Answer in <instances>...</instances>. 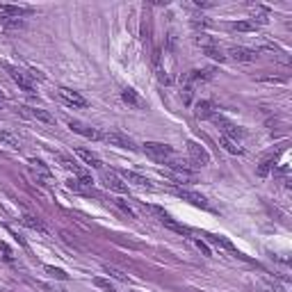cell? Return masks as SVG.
Here are the masks:
<instances>
[{
  "instance_id": "603a6c76",
  "label": "cell",
  "mask_w": 292,
  "mask_h": 292,
  "mask_svg": "<svg viewBox=\"0 0 292 292\" xmlns=\"http://www.w3.org/2000/svg\"><path fill=\"white\" fill-rule=\"evenodd\" d=\"M231 30H235V32H256L258 25H256L253 21H235V23H231Z\"/></svg>"
},
{
  "instance_id": "7402d4cb",
  "label": "cell",
  "mask_w": 292,
  "mask_h": 292,
  "mask_svg": "<svg viewBox=\"0 0 292 292\" xmlns=\"http://www.w3.org/2000/svg\"><path fill=\"white\" fill-rule=\"evenodd\" d=\"M21 224L27 228H32V231H39V233H46V226L39 222V219H34L32 214H23L21 217Z\"/></svg>"
},
{
  "instance_id": "8992f818",
  "label": "cell",
  "mask_w": 292,
  "mask_h": 292,
  "mask_svg": "<svg viewBox=\"0 0 292 292\" xmlns=\"http://www.w3.org/2000/svg\"><path fill=\"white\" fill-rule=\"evenodd\" d=\"M187 155L194 167H205L210 162V153L199 144V141H187Z\"/></svg>"
},
{
  "instance_id": "4fadbf2b",
  "label": "cell",
  "mask_w": 292,
  "mask_h": 292,
  "mask_svg": "<svg viewBox=\"0 0 292 292\" xmlns=\"http://www.w3.org/2000/svg\"><path fill=\"white\" fill-rule=\"evenodd\" d=\"M231 57L235 62H256L258 59V50L253 48H246V46H231Z\"/></svg>"
},
{
  "instance_id": "5b68a950",
  "label": "cell",
  "mask_w": 292,
  "mask_h": 292,
  "mask_svg": "<svg viewBox=\"0 0 292 292\" xmlns=\"http://www.w3.org/2000/svg\"><path fill=\"white\" fill-rule=\"evenodd\" d=\"M103 139L107 141L110 146H119V149H128V151H137V144L132 137H128L126 132H119V130H110L103 132Z\"/></svg>"
},
{
  "instance_id": "2e32d148",
  "label": "cell",
  "mask_w": 292,
  "mask_h": 292,
  "mask_svg": "<svg viewBox=\"0 0 292 292\" xmlns=\"http://www.w3.org/2000/svg\"><path fill=\"white\" fill-rule=\"evenodd\" d=\"M121 100H123V103H128L130 107H144V105H146L144 98H141V96L137 94L132 87H126V89L121 91Z\"/></svg>"
},
{
  "instance_id": "30bf717a",
  "label": "cell",
  "mask_w": 292,
  "mask_h": 292,
  "mask_svg": "<svg viewBox=\"0 0 292 292\" xmlns=\"http://www.w3.org/2000/svg\"><path fill=\"white\" fill-rule=\"evenodd\" d=\"M34 12L32 7H27V5H0V16L5 18H23V16H30V14Z\"/></svg>"
},
{
  "instance_id": "ba28073f",
  "label": "cell",
  "mask_w": 292,
  "mask_h": 292,
  "mask_svg": "<svg viewBox=\"0 0 292 292\" xmlns=\"http://www.w3.org/2000/svg\"><path fill=\"white\" fill-rule=\"evenodd\" d=\"M100 178H103V185L107 187V190L117 192V194H128V185L123 182V178H119L114 171H103Z\"/></svg>"
},
{
  "instance_id": "9c48e42d",
  "label": "cell",
  "mask_w": 292,
  "mask_h": 292,
  "mask_svg": "<svg viewBox=\"0 0 292 292\" xmlns=\"http://www.w3.org/2000/svg\"><path fill=\"white\" fill-rule=\"evenodd\" d=\"M68 128H71L73 132H78L80 137H85V139H103V132L98 130V128H91V126H87V123H82V121H68Z\"/></svg>"
},
{
  "instance_id": "f1b7e54d",
  "label": "cell",
  "mask_w": 292,
  "mask_h": 292,
  "mask_svg": "<svg viewBox=\"0 0 292 292\" xmlns=\"http://www.w3.org/2000/svg\"><path fill=\"white\" fill-rule=\"evenodd\" d=\"M30 164H32V169H34V171H39L44 178H50V169L46 167L41 160H30Z\"/></svg>"
},
{
  "instance_id": "ffe728a7",
  "label": "cell",
  "mask_w": 292,
  "mask_h": 292,
  "mask_svg": "<svg viewBox=\"0 0 292 292\" xmlns=\"http://www.w3.org/2000/svg\"><path fill=\"white\" fill-rule=\"evenodd\" d=\"M123 180L135 182V185H139V187H151L149 178L141 176V173H137V171H123Z\"/></svg>"
},
{
  "instance_id": "83f0119b",
  "label": "cell",
  "mask_w": 292,
  "mask_h": 292,
  "mask_svg": "<svg viewBox=\"0 0 292 292\" xmlns=\"http://www.w3.org/2000/svg\"><path fill=\"white\" fill-rule=\"evenodd\" d=\"M208 240L214 242V244H219V246H224V249H228V251H235V246H233L224 235H208Z\"/></svg>"
},
{
  "instance_id": "f546056e",
  "label": "cell",
  "mask_w": 292,
  "mask_h": 292,
  "mask_svg": "<svg viewBox=\"0 0 292 292\" xmlns=\"http://www.w3.org/2000/svg\"><path fill=\"white\" fill-rule=\"evenodd\" d=\"M192 25L196 27V30H203V27H212V21L210 18H205V16H192Z\"/></svg>"
},
{
  "instance_id": "4dcf8cb0",
  "label": "cell",
  "mask_w": 292,
  "mask_h": 292,
  "mask_svg": "<svg viewBox=\"0 0 292 292\" xmlns=\"http://www.w3.org/2000/svg\"><path fill=\"white\" fill-rule=\"evenodd\" d=\"M103 269H105V272L110 274V276H114V278H117V281H123V283H128V276H126V274L121 272V269H117V267H110V265H105Z\"/></svg>"
},
{
  "instance_id": "5bb4252c",
  "label": "cell",
  "mask_w": 292,
  "mask_h": 292,
  "mask_svg": "<svg viewBox=\"0 0 292 292\" xmlns=\"http://www.w3.org/2000/svg\"><path fill=\"white\" fill-rule=\"evenodd\" d=\"M21 112L25 114V117L36 119V121H41V123H48V126H53V123H55L53 114L46 112V110H41V107H21Z\"/></svg>"
},
{
  "instance_id": "ab89813d",
  "label": "cell",
  "mask_w": 292,
  "mask_h": 292,
  "mask_svg": "<svg viewBox=\"0 0 292 292\" xmlns=\"http://www.w3.org/2000/svg\"><path fill=\"white\" fill-rule=\"evenodd\" d=\"M135 292H139V290H135Z\"/></svg>"
},
{
  "instance_id": "9a60e30c",
  "label": "cell",
  "mask_w": 292,
  "mask_h": 292,
  "mask_svg": "<svg viewBox=\"0 0 292 292\" xmlns=\"http://www.w3.org/2000/svg\"><path fill=\"white\" fill-rule=\"evenodd\" d=\"M194 114L199 119H212L214 114H217V105H214L212 100H199V103L194 105Z\"/></svg>"
},
{
  "instance_id": "52a82bcc",
  "label": "cell",
  "mask_w": 292,
  "mask_h": 292,
  "mask_svg": "<svg viewBox=\"0 0 292 292\" xmlns=\"http://www.w3.org/2000/svg\"><path fill=\"white\" fill-rule=\"evenodd\" d=\"M214 78V68H192L190 73L180 78V82H185V87H192V85H199V82H208Z\"/></svg>"
},
{
  "instance_id": "836d02e7",
  "label": "cell",
  "mask_w": 292,
  "mask_h": 292,
  "mask_svg": "<svg viewBox=\"0 0 292 292\" xmlns=\"http://www.w3.org/2000/svg\"><path fill=\"white\" fill-rule=\"evenodd\" d=\"M94 285L96 287H100V290H107V292H114V285L107 281V278H100V276H96L94 278Z\"/></svg>"
},
{
  "instance_id": "f35d334b",
  "label": "cell",
  "mask_w": 292,
  "mask_h": 292,
  "mask_svg": "<svg viewBox=\"0 0 292 292\" xmlns=\"http://www.w3.org/2000/svg\"><path fill=\"white\" fill-rule=\"evenodd\" d=\"M0 107H3V100H0Z\"/></svg>"
},
{
  "instance_id": "6da1fadb",
  "label": "cell",
  "mask_w": 292,
  "mask_h": 292,
  "mask_svg": "<svg viewBox=\"0 0 292 292\" xmlns=\"http://www.w3.org/2000/svg\"><path fill=\"white\" fill-rule=\"evenodd\" d=\"M0 66L5 68V71L9 73V78H12L14 82H16L18 87H21L23 91H25L27 96H36V85H34V80H32V76L30 73H23L21 68H16V66H12V64H0Z\"/></svg>"
},
{
  "instance_id": "d6986e66",
  "label": "cell",
  "mask_w": 292,
  "mask_h": 292,
  "mask_svg": "<svg viewBox=\"0 0 292 292\" xmlns=\"http://www.w3.org/2000/svg\"><path fill=\"white\" fill-rule=\"evenodd\" d=\"M158 214H160V222H162L164 226H169V228H171V231L180 233V235H187V233H190V228H185V226H182V224H176L171 217H169L167 212H162V210H158Z\"/></svg>"
},
{
  "instance_id": "cb8c5ba5",
  "label": "cell",
  "mask_w": 292,
  "mask_h": 292,
  "mask_svg": "<svg viewBox=\"0 0 292 292\" xmlns=\"http://www.w3.org/2000/svg\"><path fill=\"white\" fill-rule=\"evenodd\" d=\"M114 205H117V208L121 210L123 214H128V217H132V219H137V217H139V212H137V210L132 208L130 203H126V201H121V199H114Z\"/></svg>"
},
{
  "instance_id": "d6a6232c",
  "label": "cell",
  "mask_w": 292,
  "mask_h": 292,
  "mask_svg": "<svg viewBox=\"0 0 292 292\" xmlns=\"http://www.w3.org/2000/svg\"><path fill=\"white\" fill-rule=\"evenodd\" d=\"M46 272L50 274V276H55V278H59V281H68V274L64 272V269H57V267H46Z\"/></svg>"
},
{
  "instance_id": "e0dca14e",
  "label": "cell",
  "mask_w": 292,
  "mask_h": 292,
  "mask_svg": "<svg viewBox=\"0 0 292 292\" xmlns=\"http://www.w3.org/2000/svg\"><path fill=\"white\" fill-rule=\"evenodd\" d=\"M76 153H78V158H80L85 164H89V167H94V169H103V162H100V158L94 153V151H89V149H78Z\"/></svg>"
},
{
  "instance_id": "74e56055",
  "label": "cell",
  "mask_w": 292,
  "mask_h": 292,
  "mask_svg": "<svg viewBox=\"0 0 292 292\" xmlns=\"http://www.w3.org/2000/svg\"><path fill=\"white\" fill-rule=\"evenodd\" d=\"M3 98H5V96H3V91H0V100H3Z\"/></svg>"
},
{
  "instance_id": "277c9868",
  "label": "cell",
  "mask_w": 292,
  "mask_h": 292,
  "mask_svg": "<svg viewBox=\"0 0 292 292\" xmlns=\"http://www.w3.org/2000/svg\"><path fill=\"white\" fill-rule=\"evenodd\" d=\"M212 121L219 126V130H222V137H228V139H233V141H237V139H242V137H244V130H242L240 126H235L233 121H228V119L219 117V114H214Z\"/></svg>"
},
{
  "instance_id": "3957f363",
  "label": "cell",
  "mask_w": 292,
  "mask_h": 292,
  "mask_svg": "<svg viewBox=\"0 0 292 292\" xmlns=\"http://www.w3.org/2000/svg\"><path fill=\"white\" fill-rule=\"evenodd\" d=\"M66 187L71 192H78V194H85V196H96V190H94V180L89 176H78V178H68L66 180Z\"/></svg>"
},
{
  "instance_id": "484cf974",
  "label": "cell",
  "mask_w": 292,
  "mask_h": 292,
  "mask_svg": "<svg viewBox=\"0 0 292 292\" xmlns=\"http://www.w3.org/2000/svg\"><path fill=\"white\" fill-rule=\"evenodd\" d=\"M57 160H59V164H62V167H64V169H68V171H76V173H78V176H82V169H80V167H78V164H76V162H73V160H71V158H66V155H57Z\"/></svg>"
},
{
  "instance_id": "ac0fdd59",
  "label": "cell",
  "mask_w": 292,
  "mask_h": 292,
  "mask_svg": "<svg viewBox=\"0 0 292 292\" xmlns=\"http://www.w3.org/2000/svg\"><path fill=\"white\" fill-rule=\"evenodd\" d=\"M249 21H253L256 25H265V23L269 21V7H265V5H256L253 12H251V18Z\"/></svg>"
},
{
  "instance_id": "1f68e13d",
  "label": "cell",
  "mask_w": 292,
  "mask_h": 292,
  "mask_svg": "<svg viewBox=\"0 0 292 292\" xmlns=\"http://www.w3.org/2000/svg\"><path fill=\"white\" fill-rule=\"evenodd\" d=\"M263 290H265V292H285V290H283V285H281V283L267 281V278H265V281H263Z\"/></svg>"
},
{
  "instance_id": "44dd1931",
  "label": "cell",
  "mask_w": 292,
  "mask_h": 292,
  "mask_svg": "<svg viewBox=\"0 0 292 292\" xmlns=\"http://www.w3.org/2000/svg\"><path fill=\"white\" fill-rule=\"evenodd\" d=\"M203 53L208 55L210 59H214V62H226V55H224V50L219 48V44H214V46H208V48H203Z\"/></svg>"
},
{
  "instance_id": "8fae6325",
  "label": "cell",
  "mask_w": 292,
  "mask_h": 292,
  "mask_svg": "<svg viewBox=\"0 0 292 292\" xmlns=\"http://www.w3.org/2000/svg\"><path fill=\"white\" fill-rule=\"evenodd\" d=\"M176 192L180 199H185V201H190L192 205H196V208H203V210H210V203H208V199H205L203 194H199V192H192V190H182V187H176Z\"/></svg>"
},
{
  "instance_id": "d4e9b609",
  "label": "cell",
  "mask_w": 292,
  "mask_h": 292,
  "mask_svg": "<svg viewBox=\"0 0 292 292\" xmlns=\"http://www.w3.org/2000/svg\"><path fill=\"white\" fill-rule=\"evenodd\" d=\"M219 141H222V146L228 151V153H235V155H242L244 151H242V146H237V141L228 139V137H219Z\"/></svg>"
},
{
  "instance_id": "4316f807",
  "label": "cell",
  "mask_w": 292,
  "mask_h": 292,
  "mask_svg": "<svg viewBox=\"0 0 292 292\" xmlns=\"http://www.w3.org/2000/svg\"><path fill=\"white\" fill-rule=\"evenodd\" d=\"M0 141H5L7 146H12V149H18V137H14L12 132H7V130H0Z\"/></svg>"
},
{
  "instance_id": "d590c367",
  "label": "cell",
  "mask_w": 292,
  "mask_h": 292,
  "mask_svg": "<svg viewBox=\"0 0 292 292\" xmlns=\"http://www.w3.org/2000/svg\"><path fill=\"white\" fill-rule=\"evenodd\" d=\"M0 249H3V253H5V260H14V256H12V249H9L5 242H0Z\"/></svg>"
},
{
  "instance_id": "7c38bea8",
  "label": "cell",
  "mask_w": 292,
  "mask_h": 292,
  "mask_svg": "<svg viewBox=\"0 0 292 292\" xmlns=\"http://www.w3.org/2000/svg\"><path fill=\"white\" fill-rule=\"evenodd\" d=\"M57 94H59V98H62L66 105H71V107H87V105H89L85 96H80L73 89H66V87H59Z\"/></svg>"
},
{
  "instance_id": "8d00e7d4",
  "label": "cell",
  "mask_w": 292,
  "mask_h": 292,
  "mask_svg": "<svg viewBox=\"0 0 292 292\" xmlns=\"http://www.w3.org/2000/svg\"><path fill=\"white\" fill-rule=\"evenodd\" d=\"M196 246H199L201 251H203V256H212V251L208 249V244H205V242H201V240H196Z\"/></svg>"
},
{
  "instance_id": "7a4b0ae2",
  "label": "cell",
  "mask_w": 292,
  "mask_h": 292,
  "mask_svg": "<svg viewBox=\"0 0 292 292\" xmlns=\"http://www.w3.org/2000/svg\"><path fill=\"white\" fill-rule=\"evenodd\" d=\"M141 149H144V153L149 155V158H153L155 162H164V164H167L169 160L173 158V149L169 144H162V141H144V144H141Z\"/></svg>"
},
{
  "instance_id": "e575fe53",
  "label": "cell",
  "mask_w": 292,
  "mask_h": 292,
  "mask_svg": "<svg viewBox=\"0 0 292 292\" xmlns=\"http://www.w3.org/2000/svg\"><path fill=\"white\" fill-rule=\"evenodd\" d=\"M269 169H274V160H265V162L258 167V173H260V176H267Z\"/></svg>"
}]
</instances>
